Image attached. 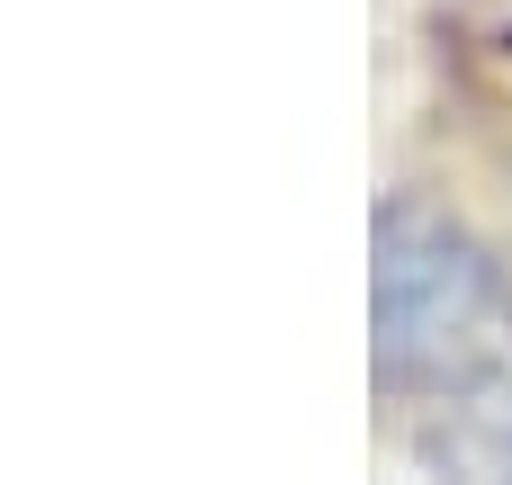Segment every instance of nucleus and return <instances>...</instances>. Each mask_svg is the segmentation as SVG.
<instances>
[{"mask_svg":"<svg viewBox=\"0 0 512 485\" xmlns=\"http://www.w3.org/2000/svg\"><path fill=\"white\" fill-rule=\"evenodd\" d=\"M486 315H495V270H486V252H477L450 216L396 198V207L378 216V279H369L378 369L405 378V387H414V378H450V369L477 360Z\"/></svg>","mask_w":512,"mask_h":485,"instance_id":"obj_1","label":"nucleus"}]
</instances>
